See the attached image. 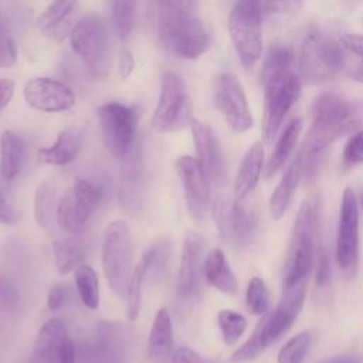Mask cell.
Here are the masks:
<instances>
[{
    "instance_id": "1",
    "label": "cell",
    "mask_w": 363,
    "mask_h": 363,
    "mask_svg": "<svg viewBox=\"0 0 363 363\" xmlns=\"http://www.w3.org/2000/svg\"><path fill=\"white\" fill-rule=\"evenodd\" d=\"M313 121L298 156L305 177H312L323 152L340 136L363 129V102H349L335 94H322L313 104Z\"/></svg>"
},
{
    "instance_id": "2",
    "label": "cell",
    "mask_w": 363,
    "mask_h": 363,
    "mask_svg": "<svg viewBox=\"0 0 363 363\" xmlns=\"http://www.w3.org/2000/svg\"><path fill=\"white\" fill-rule=\"evenodd\" d=\"M306 282L308 279L284 286V295L279 303L264 318L247 342L231 354L230 360L233 363H245L255 359L292 326L305 302Z\"/></svg>"
},
{
    "instance_id": "3",
    "label": "cell",
    "mask_w": 363,
    "mask_h": 363,
    "mask_svg": "<svg viewBox=\"0 0 363 363\" xmlns=\"http://www.w3.org/2000/svg\"><path fill=\"white\" fill-rule=\"evenodd\" d=\"M299 68L309 84H320L347 71L346 48L322 31H311L302 44Z\"/></svg>"
},
{
    "instance_id": "4",
    "label": "cell",
    "mask_w": 363,
    "mask_h": 363,
    "mask_svg": "<svg viewBox=\"0 0 363 363\" xmlns=\"http://www.w3.org/2000/svg\"><path fill=\"white\" fill-rule=\"evenodd\" d=\"M318 207L313 200H306L296 214L292 228L284 286L308 279L316 255Z\"/></svg>"
},
{
    "instance_id": "5",
    "label": "cell",
    "mask_w": 363,
    "mask_h": 363,
    "mask_svg": "<svg viewBox=\"0 0 363 363\" xmlns=\"http://www.w3.org/2000/svg\"><path fill=\"white\" fill-rule=\"evenodd\" d=\"M104 275L118 296H126L132 275V241L123 220L109 223L102 235L101 250Z\"/></svg>"
},
{
    "instance_id": "6",
    "label": "cell",
    "mask_w": 363,
    "mask_h": 363,
    "mask_svg": "<svg viewBox=\"0 0 363 363\" xmlns=\"http://www.w3.org/2000/svg\"><path fill=\"white\" fill-rule=\"evenodd\" d=\"M261 82L264 85L262 138L271 143L301 95V81L292 69H286L261 77Z\"/></svg>"
},
{
    "instance_id": "7",
    "label": "cell",
    "mask_w": 363,
    "mask_h": 363,
    "mask_svg": "<svg viewBox=\"0 0 363 363\" xmlns=\"http://www.w3.org/2000/svg\"><path fill=\"white\" fill-rule=\"evenodd\" d=\"M261 11L255 0H237L228 16V31L245 69H251L262 54Z\"/></svg>"
},
{
    "instance_id": "8",
    "label": "cell",
    "mask_w": 363,
    "mask_h": 363,
    "mask_svg": "<svg viewBox=\"0 0 363 363\" xmlns=\"http://www.w3.org/2000/svg\"><path fill=\"white\" fill-rule=\"evenodd\" d=\"M191 119L190 96L183 78L173 71H163L152 128L159 133L179 132L190 125Z\"/></svg>"
},
{
    "instance_id": "9",
    "label": "cell",
    "mask_w": 363,
    "mask_h": 363,
    "mask_svg": "<svg viewBox=\"0 0 363 363\" xmlns=\"http://www.w3.org/2000/svg\"><path fill=\"white\" fill-rule=\"evenodd\" d=\"M69 41L74 52L81 58L94 78H106L108 68V34L101 16L89 13L71 30Z\"/></svg>"
},
{
    "instance_id": "10",
    "label": "cell",
    "mask_w": 363,
    "mask_h": 363,
    "mask_svg": "<svg viewBox=\"0 0 363 363\" xmlns=\"http://www.w3.org/2000/svg\"><path fill=\"white\" fill-rule=\"evenodd\" d=\"M101 197L99 186L85 179H77L57 204L55 216L61 230L69 234L82 233Z\"/></svg>"
},
{
    "instance_id": "11",
    "label": "cell",
    "mask_w": 363,
    "mask_h": 363,
    "mask_svg": "<svg viewBox=\"0 0 363 363\" xmlns=\"http://www.w3.org/2000/svg\"><path fill=\"white\" fill-rule=\"evenodd\" d=\"M96 112L105 147L113 157L125 159L136 129L135 109L121 102H106L98 106Z\"/></svg>"
},
{
    "instance_id": "12",
    "label": "cell",
    "mask_w": 363,
    "mask_h": 363,
    "mask_svg": "<svg viewBox=\"0 0 363 363\" xmlns=\"http://www.w3.org/2000/svg\"><path fill=\"white\" fill-rule=\"evenodd\" d=\"M211 214L220 235L233 244L247 242L258 224L257 207L225 196L211 203Z\"/></svg>"
},
{
    "instance_id": "13",
    "label": "cell",
    "mask_w": 363,
    "mask_h": 363,
    "mask_svg": "<svg viewBox=\"0 0 363 363\" xmlns=\"http://www.w3.org/2000/svg\"><path fill=\"white\" fill-rule=\"evenodd\" d=\"M216 108L235 132H247L252 128L254 119L242 89V85L231 72H221L213 88Z\"/></svg>"
},
{
    "instance_id": "14",
    "label": "cell",
    "mask_w": 363,
    "mask_h": 363,
    "mask_svg": "<svg viewBox=\"0 0 363 363\" xmlns=\"http://www.w3.org/2000/svg\"><path fill=\"white\" fill-rule=\"evenodd\" d=\"M335 254L337 265L346 274L353 275L359 254V206L354 193L349 187L342 196Z\"/></svg>"
},
{
    "instance_id": "15",
    "label": "cell",
    "mask_w": 363,
    "mask_h": 363,
    "mask_svg": "<svg viewBox=\"0 0 363 363\" xmlns=\"http://www.w3.org/2000/svg\"><path fill=\"white\" fill-rule=\"evenodd\" d=\"M162 44L174 55L186 60L201 57L211 44V31L199 17L187 18L159 35Z\"/></svg>"
},
{
    "instance_id": "16",
    "label": "cell",
    "mask_w": 363,
    "mask_h": 363,
    "mask_svg": "<svg viewBox=\"0 0 363 363\" xmlns=\"http://www.w3.org/2000/svg\"><path fill=\"white\" fill-rule=\"evenodd\" d=\"M174 166L182 183L189 214L194 220H203L210 207V187L204 170L196 157L187 155L180 156Z\"/></svg>"
},
{
    "instance_id": "17",
    "label": "cell",
    "mask_w": 363,
    "mask_h": 363,
    "mask_svg": "<svg viewBox=\"0 0 363 363\" xmlns=\"http://www.w3.org/2000/svg\"><path fill=\"white\" fill-rule=\"evenodd\" d=\"M23 96L30 108L47 113L68 111L75 104V94L67 84L47 77L28 79Z\"/></svg>"
},
{
    "instance_id": "18",
    "label": "cell",
    "mask_w": 363,
    "mask_h": 363,
    "mask_svg": "<svg viewBox=\"0 0 363 363\" xmlns=\"http://www.w3.org/2000/svg\"><path fill=\"white\" fill-rule=\"evenodd\" d=\"M190 129L196 149V159L208 180L221 183L225 177V159L214 130L199 119H191Z\"/></svg>"
},
{
    "instance_id": "19",
    "label": "cell",
    "mask_w": 363,
    "mask_h": 363,
    "mask_svg": "<svg viewBox=\"0 0 363 363\" xmlns=\"http://www.w3.org/2000/svg\"><path fill=\"white\" fill-rule=\"evenodd\" d=\"M206 240L201 234L187 231L183 240L177 289L182 296H193L200 288L201 275L204 274Z\"/></svg>"
},
{
    "instance_id": "20",
    "label": "cell",
    "mask_w": 363,
    "mask_h": 363,
    "mask_svg": "<svg viewBox=\"0 0 363 363\" xmlns=\"http://www.w3.org/2000/svg\"><path fill=\"white\" fill-rule=\"evenodd\" d=\"M68 335L60 318L48 319L35 336L28 363H58L61 345Z\"/></svg>"
},
{
    "instance_id": "21",
    "label": "cell",
    "mask_w": 363,
    "mask_h": 363,
    "mask_svg": "<svg viewBox=\"0 0 363 363\" xmlns=\"http://www.w3.org/2000/svg\"><path fill=\"white\" fill-rule=\"evenodd\" d=\"M264 166V147L261 142H254L245 152L234 182V199L244 201L257 187Z\"/></svg>"
},
{
    "instance_id": "22",
    "label": "cell",
    "mask_w": 363,
    "mask_h": 363,
    "mask_svg": "<svg viewBox=\"0 0 363 363\" xmlns=\"http://www.w3.org/2000/svg\"><path fill=\"white\" fill-rule=\"evenodd\" d=\"M173 328L172 319L164 306H162L152 322L147 336V357L153 363H162L170 359L173 350Z\"/></svg>"
},
{
    "instance_id": "23",
    "label": "cell",
    "mask_w": 363,
    "mask_h": 363,
    "mask_svg": "<svg viewBox=\"0 0 363 363\" xmlns=\"http://www.w3.org/2000/svg\"><path fill=\"white\" fill-rule=\"evenodd\" d=\"M82 132L78 129L61 130L51 146L38 149V160L45 164L64 166L71 163L81 150Z\"/></svg>"
},
{
    "instance_id": "24",
    "label": "cell",
    "mask_w": 363,
    "mask_h": 363,
    "mask_svg": "<svg viewBox=\"0 0 363 363\" xmlns=\"http://www.w3.org/2000/svg\"><path fill=\"white\" fill-rule=\"evenodd\" d=\"M302 177H305L303 176V164H302L301 157L296 155L295 159L292 160V163L285 170L279 184L271 194L269 211H271V216L274 220H279L286 213Z\"/></svg>"
},
{
    "instance_id": "25",
    "label": "cell",
    "mask_w": 363,
    "mask_h": 363,
    "mask_svg": "<svg viewBox=\"0 0 363 363\" xmlns=\"http://www.w3.org/2000/svg\"><path fill=\"white\" fill-rule=\"evenodd\" d=\"M204 278L210 286L225 295H235L238 291L237 277L220 248H214L207 254L204 261Z\"/></svg>"
},
{
    "instance_id": "26",
    "label": "cell",
    "mask_w": 363,
    "mask_h": 363,
    "mask_svg": "<svg viewBox=\"0 0 363 363\" xmlns=\"http://www.w3.org/2000/svg\"><path fill=\"white\" fill-rule=\"evenodd\" d=\"M159 35L179 23L199 16L200 0H155Z\"/></svg>"
},
{
    "instance_id": "27",
    "label": "cell",
    "mask_w": 363,
    "mask_h": 363,
    "mask_svg": "<svg viewBox=\"0 0 363 363\" xmlns=\"http://www.w3.org/2000/svg\"><path fill=\"white\" fill-rule=\"evenodd\" d=\"M156 255H157V247L147 250L139 258L136 267L132 271L128 292H126V316L129 322H135L139 316L140 303H142V285L147 271L150 269V267L156 259Z\"/></svg>"
},
{
    "instance_id": "28",
    "label": "cell",
    "mask_w": 363,
    "mask_h": 363,
    "mask_svg": "<svg viewBox=\"0 0 363 363\" xmlns=\"http://www.w3.org/2000/svg\"><path fill=\"white\" fill-rule=\"evenodd\" d=\"M24 157V142L13 130H4L0 136V173L11 182L20 173Z\"/></svg>"
},
{
    "instance_id": "29",
    "label": "cell",
    "mask_w": 363,
    "mask_h": 363,
    "mask_svg": "<svg viewBox=\"0 0 363 363\" xmlns=\"http://www.w3.org/2000/svg\"><path fill=\"white\" fill-rule=\"evenodd\" d=\"M302 119L301 118H295L292 119L286 126L285 129L282 130L281 136L278 138L277 143H275V147L265 164V177L267 179H271L286 162V159L289 157V155L292 153L298 139H299V135H301V130H302Z\"/></svg>"
},
{
    "instance_id": "30",
    "label": "cell",
    "mask_w": 363,
    "mask_h": 363,
    "mask_svg": "<svg viewBox=\"0 0 363 363\" xmlns=\"http://www.w3.org/2000/svg\"><path fill=\"white\" fill-rule=\"evenodd\" d=\"M74 281L78 296L84 306L91 311L99 306V284L96 272L86 264H82L74 271Z\"/></svg>"
},
{
    "instance_id": "31",
    "label": "cell",
    "mask_w": 363,
    "mask_h": 363,
    "mask_svg": "<svg viewBox=\"0 0 363 363\" xmlns=\"http://www.w3.org/2000/svg\"><path fill=\"white\" fill-rule=\"evenodd\" d=\"M52 252L57 271L61 275L74 272L84 264V251L69 240H55L52 242Z\"/></svg>"
},
{
    "instance_id": "32",
    "label": "cell",
    "mask_w": 363,
    "mask_h": 363,
    "mask_svg": "<svg viewBox=\"0 0 363 363\" xmlns=\"http://www.w3.org/2000/svg\"><path fill=\"white\" fill-rule=\"evenodd\" d=\"M217 325L223 337V342L227 346H233L238 342L242 333L247 329V319L233 311V309H221L217 313Z\"/></svg>"
},
{
    "instance_id": "33",
    "label": "cell",
    "mask_w": 363,
    "mask_h": 363,
    "mask_svg": "<svg viewBox=\"0 0 363 363\" xmlns=\"http://www.w3.org/2000/svg\"><path fill=\"white\" fill-rule=\"evenodd\" d=\"M313 335L311 330L299 332L292 336L279 350L277 362L278 363H303L306 354L311 350Z\"/></svg>"
},
{
    "instance_id": "34",
    "label": "cell",
    "mask_w": 363,
    "mask_h": 363,
    "mask_svg": "<svg viewBox=\"0 0 363 363\" xmlns=\"http://www.w3.org/2000/svg\"><path fill=\"white\" fill-rule=\"evenodd\" d=\"M138 0H113L112 1V21L118 35L126 40L135 24Z\"/></svg>"
},
{
    "instance_id": "35",
    "label": "cell",
    "mask_w": 363,
    "mask_h": 363,
    "mask_svg": "<svg viewBox=\"0 0 363 363\" xmlns=\"http://www.w3.org/2000/svg\"><path fill=\"white\" fill-rule=\"evenodd\" d=\"M77 0H52L38 16V26L44 31H50L61 26L72 11Z\"/></svg>"
},
{
    "instance_id": "36",
    "label": "cell",
    "mask_w": 363,
    "mask_h": 363,
    "mask_svg": "<svg viewBox=\"0 0 363 363\" xmlns=\"http://www.w3.org/2000/svg\"><path fill=\"white\" fill-rule=\"evenodd\" d=\"M245 305L252 315H265L269 309V292L262 278L254 277L245 291Z\"/></svg>"
},
{
    "instance_id": "37",
    "label": "cell",
    "mask_w": 363,
    "mask_h": 363,
    "mask_svg": "<svg viewBox=\"0 0 363 363\" xmlns=\"http://www.w3.org/2000/svg\"><path fill=\"white\" fill-rule=\"evenodd\" d=\"M292 64H294V52L291 48L285 45H272L264 60L261 77L279 72V71L292 69Z\"/></svg>"
},
{
    "instance_id": "38",
    "label": "cell",
    "mask_w": 363,
    "mask_h": 363,
    "mask_svg": "<svg viewBox=\"0 0 363 363\" xmlns=\"http://www.w3.org/2000/svg\"><path fill=\"white\" fill-rule=\"evenodd\" d=\"M54 190L50 183H41L35 190L34 197V217L41 228H45L51 220Z\"/></svg>"
},
{
    "instance_id": "39",
    "label": "cell",
    "mask_w": 363,
    "mask_h": 363,
    "mask_svg": "<svg viewBox=\"0 0 363 363\" xmlns=\"http://www.w3.org/2000/svg\"><path fill=\"white\" fill-rule=\"evenodd\" d=\"M343 163L347 167L363 163V129L356 130L343 147Z\"/></svg>"
},
{
    "instance_id": "40",
    "label": "cell",
    "mask_w": 363,
    "mask_h": 363,
    "mask_svg": "<svg viewBox=\"0 0 363 363\" xmlns=\"http://www.w3.org/2000/svg\"><path fill=\"white\" fill-rule=\"evenodd\" d=\"M17 60V50L4 23L0 18V67L10 68Z\"/></svg>"
},
{
    "instance_id": "41",
    "label": "cell",
    "mask_w": 363,
    "mask_h": 363,
    "mask_svg": "<svg viewBox=\"0 0 363 363\" xmlns=\"http://www.w3.org/2000/svg\"><path fill=\"white\" fill-rule=\"evenodd\" d=\"M315 277H316V284L319 286H323L329 282V277H330V261H329V254L328 251L320 247L316 250V271H315Z\"/></svg>"
},
{
    "instance_id": "42",
    "label": "cell",
    "mask_w": 363,
    "mask_h": 363,
    "mask_svg": "<svg viewBox=\"0 0 363 363\" xmlns=\"http://www.w3.org/2000/svg\"><path fill=\"white\" fill-rule=\"evenodd\" d=\"M301 0H255L261 14H275V13H284L289 11Z\"/></svg>"
},
{
    "instance_id": "43",
    "label": "cell",
    "mask_w": 363,
    "mask_h": 363,
    "mask_svg": "<svg viewBox=\"0 0 363 363\" xmlns=\"http://www.w3.org/2000/svg\"><path fill=\"white\" fill-rule=\"evenodd\" d=\"M170 363H214L213 360H208L194 352L193 349L187 346L176 347L170 356Z\"/></svg>"
},
{
    "instance_id": "44",
    "label": "cell",
    "mask_w": 363,
    "mask_h": 363,
    "mask_svg": "<svg viewBox=\"0 0 363 363\" xmlns=\"http://www.w3.org/2000/svg\"><path fill=\"white\" fill-rule=\"evenodd\" d=\"M68 299V286L67 284H57L54 285L47 295V308L51 312L58 311Z\"/></svg>"
},
{
    "instance_id": "45",
    "label": "cell",
    "mask_w": 363,
    "mask_h": 363,
    "mask_svg": "<svg viewBox=\"0 0 363 363\" xmlns=\"http://www.w3.org/2000/svg\"><path fill=\"white\" fill-rule=\"evenodd\" d=\"M339 41L346 48V51L363 58V35L343 34Z\"/></svg>"
},
{
    "instance_id": "46",
    "label": "cell",
    "mask_w": 363,
    "mask_h": 363,
    "mask_svg": "<svg viewBox=\"0 0 363 363\" xmlns=\"http://www.w3.org/2000/svg\"><path fill=\"white\" fill-rule=\"evenodd\" d=\"M17 299L18 294L14 285L7 278L0 275V301L7 305H16Z\"/></svg>"
},
{
    "instance_id": "47",
    "label": "cell",
    "mask_w": 363,
    "mask_h": 363,
    "mask_svg": "<svg viewBox=\"0 0 363 363\" xmlns=\"http://www.w3.org/2000/svg\"><path fill=\"white\" fill-rule=\"evenodd\" d=\"M77 357H75V346L74 342L71 339V336L68 335L60 349V357H58V363H75Z\"/></svg>"
},
{
    "instance_id": "48",
    "label": "cell",
    "mask_w": 363,
    "mask_h": 363,
    "mask_svg": "<svg viewBox=\"0 0 363 363\" xmlns=\"http://www.w3.org/2000/svg\"><path fill=\"white\" fill-rule=\"evenodd\" d=\"M14 95V82L9 78H0V111L4 109Z\"/></svg>"
},
{
    "instance_id": "49",
    "label": "cell",
    "mask_w": 363,
    "mask_h": 363,
    "mask_svg": "<svg viewBox=\"0 0 363 363\" xmlns=\"http://www.w3.org/2000/svg\"><path fill=\"white\" fill-rule=\"evenodd\" d=\"M133 67H135V60H133V55L130 54V51L128 50H123L121 52V58H119V74L123 79H126L132 71H133Z\"/></svg>"
},
{
    "instance_id": "50",
    "label": "cell",
    "mask_w": 363,
    "mask_h": 363,
    "mask_svg": "<svg viewBox=\"0 0 363 363\" xmlns=\"http://www.w3.org/2000/svg\"><path fill=\"white\" fill-rule=\"evenodd\" d=\"M16 220L14 217V211L10 206V203L7 201L6 196L3 194L1 189H0V223L3 224H10Z\"/></svg>"
},
{
    "instance_id": "51",
    "label": "cell",
    "mask_w": 363,
    "mask_h": 363,
    "mask_svg": "<svg viewBox=\"0 0 363 363\" xmlns=\"http://www.w3.org/2000/svg\"><path fill=\"white\" fill-rule=\"evenodd\" d=\"M319 363H360V359L353 354H340V356L326 357Z\"/></svg>"
},
{
    "instance_id": "52",
    "label": "cell",
    "mask_w": 363,
    "mask_h": 363,
    "mask_svg": "<svg viewBox=\"0 0 363 363\" xmlns=\"http://www.w3.org/2000/svg\"><path fill=\"white\" fill-rule=\"evenodd\" d=\"M360 204H362V208H363V193H362V197H360Z\"/></svg>"
}]
</instances>
